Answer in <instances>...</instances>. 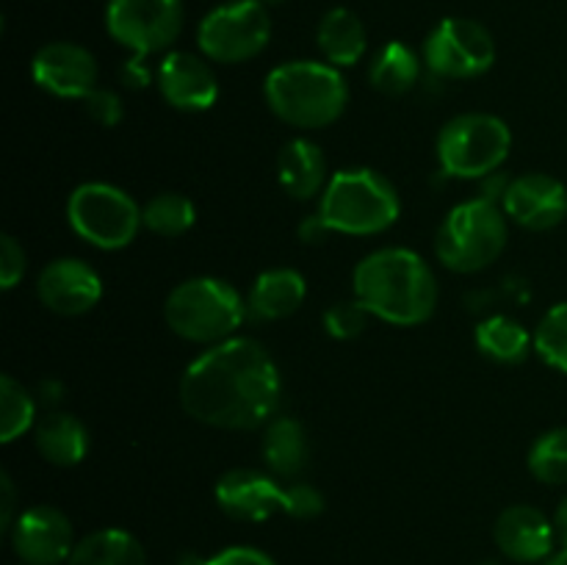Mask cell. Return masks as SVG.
<instances>
[{"instance_id":"obj_39","label":"cell","mask_w":567,"mask_h":565,"mask_svg":"<svg viewBox=\"0 0 567 565\" xmlns=\"http://www.w3.org/2000/svg\"><path fill=\"white\" fill-rule=\"evenodd\" d=\"M554 526H557V537L563 541V546L567 548V496L559 502L557 515H554Z\"/></svg>"},{"instance_id":"obj_27","label":"cell","mask_w":567,"mask_h":565,"mask_svg":"<svg viewBox=\"0 0 567 565\" xmlns=\"http://www.w3.org/2000/svg\"><path fill=\"white\" fill-rule=\"evenodd\" d=\"M194 219H197V210L194 203L183 194L164 192L155 194L153 199H147V205L142 208V222L150 233L164 238L183 236V233L192 230Z\"/></svg>"},{"instance_id":"obj_28","label":"cell","mask_w":567,"mask_h":565,"mask_svg":"<svg viewBox=\"0 0 567 565\" xmlns=\"http://www.w3.org/2000/svg\"><path fill=\"white\" fill-rule=\"evenodd\" d=\"M37 421V404L31 393L11 374L0 377V441L11 443Z\"/></svg>"},{"instance_id":"obj_19","label":"cell","mask_w":567,"mask_h":565,"mask_svg":"<svg viewBox=\"0 0 567 565\" xmlns=\"http://www.w3.org/2000/svg\"><path fill=\"white\" fill-rule=\"evenodd\" d=\"M277 177H280L282 192L291 194L293 199L321 197L330 177H327V158L319 144L308 138H291L277 158Z\"/></svg>"},{"instance_id":"obj_3","label":"cell","mask_w":567,"mask_h":565,"mask_svg":"<svg viewBox=\"0 0 567 565\" xmlns=\"http://www.w3.org/2000/svg\"><path fill=\"white\" fill-rule=\"evenodd\" d=\"M266 103L277 120L299 131L332 125L349 103V86L338 66L327 61H288L275 66L264 83Z\"/></svg>"},{"instance_id":"obj_12","label":"cell","mask_w":567,"mask_h":565,"mask_svg":"<svg viewBox=\"0 0 567 565\" xmlns=\"http://www.w3.org/2000/svg\"><path fill=\"white\" fill-rule=\"evenodd\" d=\"M9 532L11 548L22 565H61L75 548L70 518L53 504H33L22 510Z\"/></svg>"},{"instance_id":"obj_38","label":"cell","mask_w":567,"mask_h":565,"mask_svg":"<svg viewBox=\"0 0 567 565\" xmlns=\"http://www.w3.org/2000/svg\"><path fill=\"white\" fill-rule=\"evenodd\" d=\"M324 233H330V227L324 225V219H321L319 214H313V216H308V219L302 222V227H299V236H302V242H319L321 236H324Z\"/></svg>"},{"instance_id":"obj_15","label":"cell","mask_w":567,"mask_h":565,"mask_svg":"<svg viewBox=\"0 0 567 565\" xmlns=\"http://www.w3.org/2000/svg\"><path fill=\"white\" fill-rule=\"evenodd\" d=\"M37 297L53 314L81 316L100 302L103 282L86 260L55 258L39 271Z\"/></svg>"},{"instance_id":"obj_9","label":"cell","mask_w":567,"mask_h":565,"mask_svg":"<svg viewBox=\"0 0 567 565\" xmlns=\"http://www.w3.org/2000/svg\"><path fill=\"white\" fill-rule=\"evenodd\" d=\"M271 39V17L260 0H230L203 17L197 44L205 59L219 64H241L266 50Z\"/></svg>"},{"instance_id":"obj_17","label":"cell","mask_w":567,"mask_h":565,"mask_svg":"<svg viewBox=\"0 0 567 565\" xmlns=\"http://www.w3.org/2000/svg\"><path fill=\"white\" fill-rule=\"evenodd\" d=\"M493 537L504 557L515 563H543L554 552L557 526L543 510L532 504H513L496 518Z\"/></svg>"},{"instance_id":"obj_8","label":"cell","mask_w":567,"mask_h":565,"mask_svg":"<svg viewBox=\"0 0 567 565\" xmlns=\"http://www.w3.org/2000/svg\"><path fill=\"white\" fill-rule=\"evenodd\" d=\"M70 227L97 249H122L136 238L142 208L136 199L111 183H81L66 199Z\"/></svg>"},{"instance_id":"obj_41","label":"cell","mask_w":567,"mask_h":565,"mask_svg":"<svg viewBox=\"0 0 567 565\" xmlns=\"http://www.w3.org/2000/svg\"><path fill=\"white\" fill-rule=\"evenodd\" d=\"M260 3H264V6H280V3H286V0H260Z\"/></svg>"},{"instance_id":"obj_14","label":"cell","mask_w":567,"mask_h":565,"mask_svg":"<svg viewBox=\"0 0 567 565\" xmlns=\"http://www.w3.org/2000/svg\"><path fill=\"white\" fill-rule=\"evenodd\" d=\"M502 208L507 219L526 230H551V227L563 225L567 216V188L563 181L546 175V172H529V175L509 181Z\"/></svg>"},{"instance_id":"obj_5","label":"cell","mask_w":567,"mask_h":565,"mask_svg":"<svg viewBox=\"0 0 567 565\" xmlns=\"http://www.w3.org/2000/svg\"><path fill=\"white\" fill-rule=\"evenodd\" d=\"M166 325L175 336L194 343H216L236 336L247 305L236 286L219 277H192L172 288L164 305Z\"/></svg>"},{"instance_id":"obj_31","label":"cell","mask_w":567,"mask_h":565,"mask_svg":"<svg viewBox=\"0 0 567 565\" xmlns=\"http://www.w3.org/2000/svg\"><path fill=\"white\" fill-rule=\"evenodd\" d=\"M369 310L354 299V302H336L332 308L324 310V330L332 338H354L365 330V321H369Z\"/></svg>"},{"instance_id":"obj_35","label":"cell","mask_w":567,"mask_h":565,"mask_svg":"<svg viewBox=\"0 0 567 565\" xmlns=\"http://www.w3.org/2000/svg\"><path fill=\"white\" fill-rule=\"evenodd\" d=\"M203 565H277L266 552L255 546H227L205 559Z\"/></svg>"},{"instance_id":"obj_37","label":"cell","mask_w":567,"mask_h":565,"mask_svg":"<svg viewBox=\"0 0 567 565\" xmlns=\"http://www.w3.org/2000/svg\"><path fill=\"white\" fill-rule=\"evenodd\" d=\"M0 491H3V510H0V524H3V530H11V524L17 521V515H14L17 493H14V482L9 480V474H0Z\"/></svg>"},{"instance_id":"obj_36","label":"cell","mask_w":567,"mask_h":565,"mask_svg":"<svg viewBox=\"0 0 567 565\" xmlns=\"http://www.w3.org/2000/svg\"><path fill=\"white\" fill-rule=\"evenodd\" d=\"M122 83L131 89H144L150 81H153V72H150V66L144 64L142 55H131V59L122 64V72H120Z\"/></svg>"},{"instance_id":"obj_24","label":"cell","mask_w":567,"mask_h":565,"mask_svg":"<svg viewBox=\"0 0 567 565\" xmlns=\"http://www.w3.org/2000/svg\"><path fill=\"white\" fill-rule=\"evenodd\" d=\"M66 565H147V554L131 532L109 526L81 537Z\"/></svg>"},{"instance_id":"obj_2","label":"cell","mask_w":567,"mask_h":565,"mask_svg":"<svg viewBox=\"0 0 567 565\" xmlns=\"http://www.w3.org/2000/svg\"><path fill=\"white\" fill-rule=\"evenodd\" d=\"M352 280L354 299L388 325H421L437 308L435 271L413 249L385 247L365 255Z\"/></svg>"},{"instance_id":"obj_25","label":"cell","mask_w":567,"mask_h":565,"mask_svg":"<svg viewBox=\"0 0 567 565\" xmlns=\"http://www.w3.org/2000/svg\"><path fill=\"white\" fill-rule=\"evenodd\" d=\"M371 86L382 94H408L421 78V59L410 44L388 42L371 61Z\"/></svg>"},{"instance_id":"obj_40","label":"cell","mask_w":567,"mask_h":565,"mask_svg":"<svg viewBox=\"0 0 567 565\" xmlns=\"http://www.w3.org/2000/svg\"><path fill=\"white\" fill-rule=\"evenodd\" d=\"M540 565H567V548L563 546L559 552H551Z\"/></svg>"},{"instance_id":"obj_13","label":"cell","mask_w":567,"mask_h":565,"mask_svg":"<svg viewBox=\"0 0 567 565\" xmlns=\"http://www.w3.org/2000/svg\"><path fill=\"white\" fill-rule=\"evenodd\" d=\"M31 75L55 97L83 100L97 89V61L75 42H50L33 55Z\"/></svg>"},{"instance_id":"obj_7","label":"cell","mask_w":567,"mask_h":565,"mask_svg":"<svg viewBox=\"0 0 567 565\" xmlns=\"http://www.w3.org/2000/svg\"><path fill=\"white\" fill-rule=\"evenodd\" d=\"M513 147L507 122L493 114H460L437 136V161L449 177L482 181L502 170Z\"/></svg>"},{"instance_id":"obj_1","label":"cell","mask_w":567,"mask_h":565,"mask_svg":"<svg viewBox=\"0 0 567 565\" xmlns=\"http://www.w3.org/2000/svg\"><path fill=\"white\" fill-rule=\"evenodd\" d=\"M181 404L208 427L258 430L280 408V371L264 343L233 336L192 360L181 380Z\"/></svg>"},{"instance_id":"obj_16","label":"cell","mask_w":567,"mask_h":565,"mask_svg":"<svg viewBox=\"0 0 567 565\" xmlns=\"http://www.w3.org/2000/svg\"><path fill=\"white\" fill-rule=\"evenodd\" d=\"M158 92L177 111H208L219 100V81L210 64L199 55L175 50L155 72Z\"/></svg>"},{"instance_id":"obj_34","label":"cell","mask_w":567,"mask_h":565,"mask_svg":"<svg viewBox=\"0 0 567 565\" xmlns=\"http://www.w3.org/2000/svg\"><path fill=\"white\" fill-rule=\"evenodd\" d=\"M25 275V249L14 236L0 238V286L14 288Z\"/></svg>"},{"instance_id":"obj_11","label":"cell","mask_w":567,"mask_h":565,"mask_svg":"<svg viewBox=\"0 0 567 565\" xmlns=\"http://www.w3.org/2000/svg\"><path fill=\"white\" fill-rule=\"evenodd\" d=\"M105 28L133 55L172 48L183 28V0H109Z\"/></svg>"},{"instance_id":"obj_29","label":"cell","mask_w":567,"mask_h":565,"mask_svg":"<svg viewBox=\"0 0 567 565\" xmlns=\"http://www.w3.org/2000/svg\"><path fill=\"white\" fill-rule=\"evenodd\" d=\"M529 471L543 485H567V427L537 438L529 449Z\"/></svg>"},{"instance_id":"obj_10","label":"cell","mask_w":567,"mask_h":565,"mask_svg":"<svg viewBox=\"0 0 567 565\" xmlns=\"http://www.w3.org/2000/svg\"><path fill=\"white\" fill-rule=\"evenodd\" d=\"M424 61L437 78H480L496 61V42L482 22L468 17H446L426 37Z\"/></svg>"},{"instance_id":"obj_21","label":"cell","mask_w":567,"mask_h":565,"mask_svg":"<svg viewBox=\"0 0 567 565\" xmlns=\"http://www.w3.org/2000/svg\"><path fill=\"white\" fill-rule=\"evenodd\" d=\"M305 297H308V282L297 269H269L252 282L247 308L258 319L275 321L297 314Z\"/></svg>"},{"instance_id":"obj_22","label":"cell","mask_w":567,"mask_h":565,"mask_svg":"<svg viewBox=\"0 0 567 565\" xmlns=\"http://www.w3.org/2000/svg\"><path fill=\"white\" fill-rule=\"evenodd\" d=\"M316 42H319L327 64L352 66L363 59L365 48H369V33H365L363 20L354 11L338 6V9H330L321 17Z\"/></svg>"},{"instance_id":"obj_20","label":"cell","mask_w":567,"mask_h":565,"mask_svg":"<svg viewBox=\"0 0 567 565\" xmlns=\"http://www.w3.org/2000/svg\"><path fill=\"white\" fill-rule=\"evenodd\" d=\"M33 443H37L39 454L48 463L59 465V469H70L78 465L89 454V430L78 415L64 413V410H53L37 421L33 430Z\"/></svg>"},{"instance_id":"obj_30","label":"cell","mask_w":567,"mask_h":565,"mask_svg":"<svg viewBox=\"0 0 567 565\" xmlns=\"http://www.w3.org/2000/svg\"><path fill=\"white\" fill-rule=\"evenodd\" d=\"M535 352L543 363L567 374V302L554 305L535 330Z\"/></svg>"},{"instance_id":"obj_4","label":"cell","mask_w":567,"mask_h":565,"mask_svg":"<svg viewBox=\"0 0 567 565\" xmlns=\"http://www.w3.org/2000/svg\"><path fill=\"white\" fill-rule=\"evenodd\" d=\"M396 186L374 170H341L330 177L319 199V216L332 233L377 236L399 219Z\"/></svg>"},{"instance_id":"obj_33","label":"cell","mask_w":567,"mask_h":565,"mask_svg":"<svg viewBox=\"0 0 567 565\" xmlns=\"http://www.w3.org/2000/svg\"><path fill=\"white\" fill-rule=\"evenodd\" d=\"M83 109H86V114L103 127L120 125L122 116H125L120 94L111 92V89H100V86L94 89L92 94H86V97H83Z\"/></svg>"},{"instance_id":"obj_6","label":"cell","mask_w":567,"mask_h":565,"mask_svg":"<svg viewBox=\"0 0 567 565\" xmlns=\"http://www.w3.org/2000/svg\"><path fill=\"white\" fill-rule=\"evenodd\" d=\"M507 247V214L485 197L468 199L449 210L435 236V255L446 269L474 275L496 264Z\"/></svg>"},{"instance_id":"obj_26","label":"cell","mask_w":567,"mask_h":565,"mask_svg":"<svg viewBox=\"0 0 567 565\" xmlns=\"http://www.w3.org/2000/svg\"><path fill=\"white\" fill-rule=\"evenodd\" d=\"M476 347L496 363H520L535 347V338L518 319L491 316L476 325Z\"/></svg>"},{"instance_id":"obj_23","label":"cell","mask_w":567,"mask_h":565,"mask_svg":"<svg viewBox=\"0 0 567 565\" xmlns=\"http://www.w3.org/2000/svg\"><path fill=\"white\" fill-rule=\"evenodd\" d=\"M310 458L308 432L291 415H275L266 424L264 435V460L271 469V474L282 480H293L305 471Z\"/></svg>"},{"instance_id":"obj_32","label":"cell","mask_w":567,"mask_h":565,"mask_svg":"<svg viewBox=\"0 0 567 565\" xmlns=\"http://www.w3.org/2000/svg\"><path fill=\"white\" fill-rule=\"evenodd\" d=\"M280 510L291 518H316L324 510V496L310 482H291L288 487H282Z\"/></svg>"},{"instance_id":"obj_18","label":"cell","mask_w":567,"mask_h":565,"mask_svg":"<svg viewBox=\"0 0 567 565\" xmlns=\"http://www.w3.org/2000/svg\"><path fill=\"white\" fill-rule=\"evenodd\" d=\"M221 513L236 521H266L282 504V487L271 474L255 469H230L214 487Z\"/></svg>"}]
</instances>
